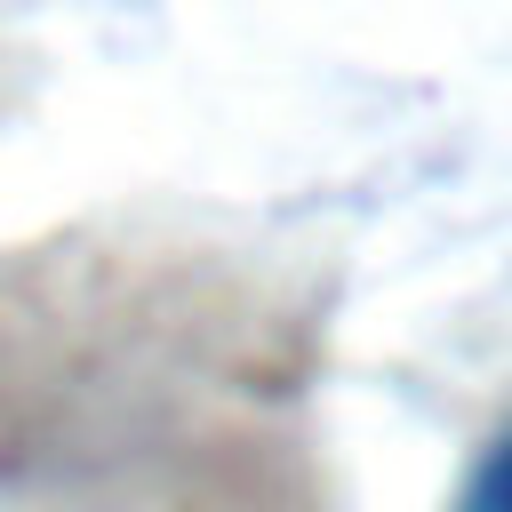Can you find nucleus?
<instances>
[{
  "instance_id": "nucleus-1",
  "label": "nucleus",
  "mask_w": 512,
  "mask_h": 512,
  "mask_svg": "<svg viewBox=\"0 0 512 512\" xmlns=\"http://www.w3.org/2000/svg\"><path fill=\"white\" fill-rule=\"evenodd\" d=\"M456 512H512V424L480 448V464L456 488Z\"/></svg>"
}]
</instances>
